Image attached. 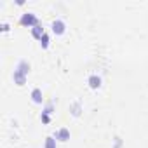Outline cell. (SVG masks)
Instances as JSON below:
<instances>
[{
	"label": "cell",
	"mask_w": 148,
	"mask_h": 148,
	"mask_svg": "<svg viewBox=\"0 0 148 148\" xmlns=\"http://www.w3.org/2000/svg\"><path fill=\"white\" fill-rule=\"evenodd\" d=\"M21 25H28V26L35 25V26H37V18H35L33 14H25V16L21 18Z\"/></svg>",
	"instance_id": "1"
},
{
	"label": "cell",
	"mask_w": 148,
	"mask_h": 148,
	"mask_svg": "<svg viewBox=\"0 0 148 148\" xmlns=\"http://www.w3.org/2000/svg\"><path fill=\"white\" fill-rule=\"evenodd\" d=\"M52 32L58 33V35H61V33L64 32V23H63L61 19H56V21L52 23Z\"/></svg>",
	"instance_id": "2"
},
{
	"label": "cell",
	"mask_w": 148,
	"mask_h": 148,
	"mask_svg": "<svg viewBox=\"0 0 148 148\" xmlns=\"http://www.w3.org/2000/svg\"><path fill=\"white\" fill-rule=\"evenodd\" d=\"M68 138H70L68 129H59V131L56 132V139H59V141H66Z\"/></svg>",
	"instance_id": "3"
},
{
	"label": "cell",
	"mask_w": 148,
	"mask_h": 148,
	"mask_svg": "<svg viewBox=\"0 0 148 148\" xmlns=\"http://www.w3.org/2000/svg\"><path fill=\"white\" fill-rule=\"evenodd\" d=\"M32 98H33L35 103H42V92H40V89H35L32 92Z\"/></svg>",
	"instance_id": "5"
},
{
	"label": "cell",
	"mask_w": 148,
	"mask_h": 148,
	"mask_svg": "<svg viewBox=\"0 0 148 148\" xmlns=\"http://www.w3.org/2000/svg\"><path fill=\"white\" fill-rule=\"evenodd\" d=\"M40 44H42L44 47H47V45H49V37H47V35H44V37L40 38Z\"/></svg>",
	"instance_id": "7"
},
{
	"label": "cell",
	"mask_w": 148,
	"mask_h": 148,
	"mask_svg": "<svg viewBox=\"0 0 148 148\" xmlns=\"http://www.w3.org/2000/svg\"><path fill=\"white\" fill-rule=\"evenodd\" d=\"M54 141H56V139H52V138H47V141H45V148H56Z\"/></svg>",
	"instance_id": "6"
},
{
	"label": "cell",
	"mask_w": 148,
	"mask_h": 148,
	"mask_svg": "<svg viewBox=\"0 0 148 148\" xmlns=\"http://www.w3.org/2000/svg\"><path fill=\"white\" fill-rule=\"evenodd\" d=\"M89 86H91L92 89H98V87L101 86V79H99V77H96V75H92V77L89 79Z\"/></svg>",
	"instance_id": "4"
}]
</instances>
